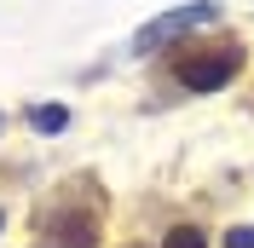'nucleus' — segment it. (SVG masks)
Segmentation results:
<instances>
[{"label":"nucleus","mask_w":254,"mask_h":248,"mask_svg":"<svg viewBox=\"0 0 254 248\" xmlns=\"http://www.w3.org/2000/svg\"><path fill=\"white\" fill-rule=\"evenodd\" d=\"M237 69H243V47H237V41H220L214 52L196 47V52H179V58H174V75L185 81L190 93H214V87H225Z\"/></svg>","instance_id":"obj_1"},{"label":"nucleus","mask_w":254,"mask_h":248,"mask_svg":"<svg viewBox=\"0 0 254 248\" xmlns=\"http://www.w3.org/2000/svg\"><path fill=\"white\" fill-rule=\"evenodd\" d=\"M220 17V6L214 0H190V6H174V12H162V17H150L139 35H133V52H150V47H162L168 35H190V29H208Z\"/></svg>","instance_id":"obj_2"},{"label":"nucleus","mask_w":254,"mask_h":248,"mask_svg":"<svg viewBox=\"0 0 254 248\" xmlns=\"http://www.w3.org/2000/svg\"><path fill=\"white\" fill-rule=\"evenodd\" d=\"M47 248H98V225L87 214H69L47 231Z\"/></svg>","instance_id":"obj_3"},{"label":"nucleus","mask_w":254,"mask_h":248,"mask_svg":"<svg viewBox=\"0 0 254 248\" xmlns=\"http://www.w3.org/2000/svg\"><path fill=\"white\" fill-rule=\"evenodd\" d=\"M29 127L52 139V133H64V127H69V110H64V104H29Z\"/></svg>","instance_id":"obj_4"},{"label":"nucleus","mask_w":254,"mask_h":248,"mask_svg":"<svg viewBox=\"0 0 254 248\" xmlns=\"http://www.w3.org/2000/svg\"><path fill=\"white\" fill-rule=\"evenodd\" d=\"M162 248H208V237H202V225H174L162 237Z\"/></svg>","instance_id":"obj_5"},{"label":"nucleus","mask_w":254,"mask_h":248,"mask_svg":"<svg viewBox=\"0 0 254 248\" xmlns=\"http://www.w3.org/2000/svg\"><path fill=\"white\" fill-rule=\"evenodd\" d=\"M225 248H254V225H231L225 231Z\"/></svg>","instance_id":"obj_6"},{"label":"nucleus","mask_w":254,"mask_h":248,"mask_svg":"<svg viewBox=\"0 0 254 248\" xmlns=\"http://www.w3.org/2000/svg\"><path fill=\"white\" fill-rule=\"evenodd\" d=\"M0 225H6V214H0Z\"/></svg>","instance_id":"obj_7"}]
</instances>
